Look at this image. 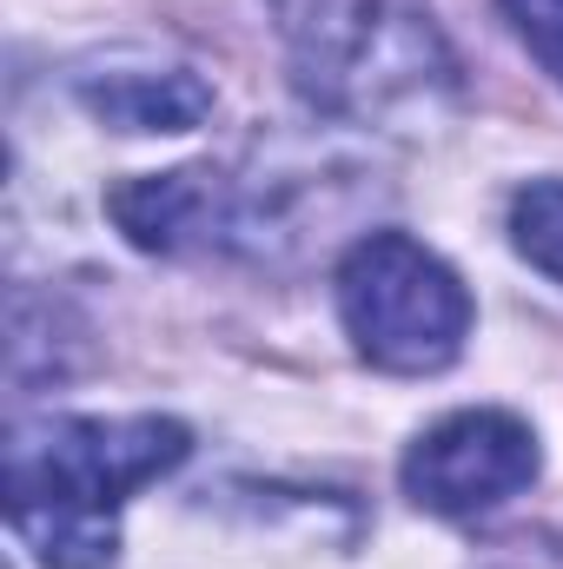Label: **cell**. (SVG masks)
I'll return each instance as SVG.
<instances>
[{"label":"cell","mask_w":563,"mask_h":569,"mask_svg":"<svg viewBox=\"0 0 563 569\" xmlns=\"http://www.w3.org/2000/svg\"><path fill=\"white\" fill-rule=\"evenodd\" d=\"M73 93L113 133H192L213 113V87L192 67H87Z\"/></svg>","instance_id":"6"},{"label":"cell","mask_w":563,"mask_h":569,"mask_svg":"<svg viewBox=\"0 0 563 569\" xmlns=\"http://www.w3.org/2000/svg\"><path fill=\"white\" fill-rule=\"evenodd\" d=\"M298 93L378 133H431L457 107V53L431 0H266Z\"/></svg>","instance_id":"1"},{"label":"cell","mask_w":563,"mask_h":569,"mask_svg":"<svg viewBox=\"0 0 563 569\" xmlns=\"http://www.w3.org/2000/svg\"><path fill=\"white\" fill-rule=\"evenodd\" d=\"M497 7L517 27V40L531 47V60L563 87V0H497Z\"/></svg>","instance_id":"8"},{"label":"cell","mask_w":563,"mask_h":569,"mask_svg":"<svg viewBox=\"0 0 563 569\" xmlns=\"http://www.w3.org/2000/svg\"><path fill=\"white\" fill-rule=\"evenodd\" d=\"M107 212H113V226L127 232V246L159 252V259L233 246V226H239L233 179L213 172V166L140 172V179H127V186L107 192Z\"/></svg>","instance_id":"5"},{"label":"cell","mask_w":563,"mask_h":569,"mask_svg":"<svg viewBox=\"0 0 563 569\" xmlns=\"http://www.w3.org/2000/svg\"><path fill=\"white\" fill-rule=\"evenodd\" d=\"M511 246L544 279H563V179H531L511 199Z\"/></svg>","instance_id":"7"},{"label":"cell","mask_w":563,"mask_h":569,"mask_svg":"<svg viewBox=\"0 0 563 569\" xmlns=\"http://www.w3.org/2000/svg\"><path fill=\"white\" fill-rule=\"evenodd\" d=\"M172 418H40L7 443V517L40 569H113L120 503L186 463Z\"/></svg>","instance_id":"2"},{"label":"cell","mask_w":563,"mask_h":569,"mask_svg":"<svg viewBox=\"0 0 563 569\" xmlns=\"http://www.w3.org/2000/svg\"><path fill=\"white\" fill-rule=\"evenodd\" d=\"M338 318L365 365L392 378H431L457 365L471 338V291L418 239L365 232L338 259Z\"/></svg>","instance_id":"3"},{"label":"cell","mask_w":563,"mask_h":569,"mask_svg":"<svg viewBox=\"0 0 563 569\" xmlns=\"http://www.w3.org/2000/svg\"><path fill=\"white\" fill-rule=\"evenodd\" d=\"M537 430L517 411H451L405 450V497L431 517H484L537 483Z\"/></svg>","instance_id":"4"}]
</instances>
